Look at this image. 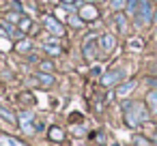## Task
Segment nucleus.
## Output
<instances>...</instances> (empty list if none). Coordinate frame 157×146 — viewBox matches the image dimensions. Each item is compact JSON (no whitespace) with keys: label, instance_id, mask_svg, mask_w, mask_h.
<instances>
[{"label":"nucleus","instance_id":"nucleus-1","mask_svg":"<svg viewBox=\"0 0 157 146\" xmlns=\"http://www.w3.org/2000/svg\"><path fill=\"white\" fill-rule=\"evenodd\" d=\"M123 114H125V125L127 127H140L142 122H146L148 120V112L140 105V103H131V101H127L125 105H123Z\"/></svg>","mask_w":157,"mask_h":146},{"label":"nucleus","instance_id":"nucleus-2","mask_svg":"<svg viewBox=\"0 0 157 146\" xmlns=\"http://www.w3.org/2000/svg\"><path fill=\"white\" fill-rule=\"evenodd\" d=\"M138 17H140V24H148V22H153V2H151V0H140Z\"/></svg>","mask_w":157,"mask_h":146},{"label":"nucleus","instance_id":"nucleus-3","mask_svg":"<svg viewBox=\"0 0 157 146\" xmlns=\"http://www.w3.org/2000/svg\"><path fill=\"white\" fill-rule=\"evenodd\" d=\"M82 54H84V58H88V60H95V58H97V39H95V37H88V39L82 43Z\"/></svg>","mask_w":157,"mask_h":146},{"label":"nucleus","instance_id":"nucleus-4","mask_svg":"<svg viewBox=\"0 0 157 146\" xmlns=\"http://www.w3.org/2000/svg\"><path fill=\"white\" fill-rule=\"evenodd\" d=\"M123 77H125V71H123V69H114V71H110L108 75L101 77V84H103V86H112V84H118Z\"/></svg>","mask_w":157,"mask_h":146},{"label":"nucleus","instance_id":"nucleus-5","mask_svg":"<svg viewBox=\"0 0 157 146\" xmlns=\"http://www.w3.org/2000/svg\"><path fill=\"white\" fill-rule=\"evenodd\" d=\"M45 28H48L52 35H56V37H63V35H65V28H63V26L58 24V20H56V17H52V15H48V17H45Z\"/></svg>","mask_w":157,"mask_h":146},{"label":"nucleus","instance_id":"nucleus-6","mask_svg":"<svg viewBox=\"0 0 157 146\" xmlns=\"http://www.w3.org/2000/svg\"><path fill=\"white\" fill-rule=\"evenodd\" d=\"M17 120H20V127H22L24 133H33V127H30V122H33V112H30V110H24V112L17 116Z\"/></svg>","mask_w":157,"mask_h":146},{"label":"nucleus","instance_id":"nucleus-7","mask_svg":"<svg viewBox=\"0 0 157 146\" xmlns=\"http://www.w3.org/2000/svg\"><path fill=\"white\" fill-rule=\"evenodd\" d=\"M80 15H82L84 22H95V20L99 17V11H97V7H93V5H84L82 11H80Z\"/></svg>","mask_w":157,"mask_h":146},{"label":"nucleus","instance_id":"nucleus-8","mask_svg":"<svg viewBox=\"0 0 157 146\" xmlns=\"http://www.w3.org/2000/svg\"><path fill=\"white\" fill-rule=\"evenodd\" d=\"M114 45H116V39H114L112 35H103V37L99 39V47H101L103 52H112Z\"/></svg>","mask_w":157,"mask_h":146},{"label":"nucleus","instance_id":"nucleus-9","mask_svg":"<svg viewBox=\"0 0 157 146\" xmlns=\"http://www.w3.org/2000/svg\"><path fill=\"white\" fill-rule=\"evenodd\" d=\"M133 88H136V80H127L125 84H118V86H116V95H118V97H127Z\"/></svg>","mask_w":157,"mask_h":146},{"label":"nucleus","instance_id":"nucleus-10","mask_svg":"<svg viewBox=\"0 0 157 146\" xmlns=\"http://www.w3.org/2000/svg\"><path fill=\"white\" fill-rule=\"evenodd\" d=\"M0 146H28V144H24L22 140H15V137H11V135L0 133Z\"/></svg>","mask_w":157,"mask_h":146},{"label":"nucleus","instance_id":"nucleus-11","mask_svg":"<svg viewBox=\"0 0 157 146\" xmlns=\"http://www.w3.org/2000/svg\"><path fill=\"white\" fill-rule=\"evenodd\" d=\"M48 135H50V140H52V142H63V140H65V131H63L60 127H56V125H54V127H50Z\"/></svg>","mask_w":157,"mask_h":146},{"label":"nucleus","instance_id":"nucleus-12","mask_svg":"<svg viewBox=\"0 0 157 146\" xmlns=\"http://www.w3.org/2000/svg\"><path fill=\"white\" fill-rule=\"evenodd\" d=\"M146 105H148V112L157 114V90H148V95H146Z\"/></svg>","mask_w":157,"mask_h":146},{"label":"nucleus","instance_id":"nucleus-13","mask_svg":"<svg viewBox=\"0 0 157 146\" xmlns=\"http://www.w3.org/2000/svg\"><path fill=\"white\" fill-rule=\"evenodd\" d=\"M114 22H116V26H118V30H121V32H127V20H125V15H123L121 11L114 15Z\"/></svg>","mask_w":157,"mask_h":146},{"label":"nucleus","instance_id":"nucleus-14","mask_svg":"<svg viewBox=\"0 0 157 146\" xmlns=\"http://www.w3.org/2000/svg\"><path fill=\"white\" fill-rule=\"evenodd\" d=\"M133 146H153V142L146 140L144 135H133Z\"/></svg>","mask_w":157,"mask_h":146},{"label":"nucleus","instance_id":"nucleus-15","mask_svg":"<svg viewBox=\"0 0 157 146\" xmlns=\"http://www.w3.org/2000/svg\"><path fill=\"white\" fill-rule=\"evenodd\" d=\"M0 116L7 118L9 122H15V120H17V118H15V114H13V112H9V110H7V107H2V105H0Z\"/></svg>","mask_w":157,"mask_h":146},{"label":"nucleus","instance_id":"nucleus-16","mask_svg":"<svg viewBox=\"0 0 157 146\" xmlns=\"http://www.w3.org/2000/svg\"><path fill=\"white\" fill-rule=\"evenodd\" d=\"M138 0H127V13L129 15H138Z\"/></svg>","mask_w":157,"mask_h":146},{"label":"nucleus","instance_id":"nucleus-17","mask_svg":"<svg viewBox=\"0 0 157 146\" xmlns=\"http://www.w3.org/2000/svg\"><path fill=\"white\" fill-rule=\"evenodd\" d=\"M17 28H20V32H28V30H30V20H28V17H22V20L17 22Z\"/></svg>","mask_w":157,"mask_h":146},{"label":"nucleus","instance_id":"nucleus-18","mask_svg":"<svg viewBox=\"0 0 157 146\" xmlns=\"http://www.w3.org/2000/svg\"><path fill=\"white\" fill-rule=\"evenodd\" d=\"M37 80H39L43 86H50V84H54V77H52V75H48V73H39V75H37Z\"/></svg>","mask_w":157,"mask_h":146},{"label":"nucleus","instance_id":"nucleus-19","mask_svg":"<svg viewBox=\"0 0 157 146\" xmlns=\"http://www.w3.org/2000/svg\"><path fill=\"white\" fill-rule=\"evenodd\" d=\"M43 47H45V52H48V54H52V56H56V54H60V47H58L56 43H52V45H50V43H45Z\"/></svg>","mask_w":157,"mask_h":146},{"label":"nucleus","instance_id":"nucleus-20","mask_svg":"<svg viewBox=\"0 0 157 146\" xmlns=\"http://www.w3.org/2000/svg\"><path fill=\"white\" fill-rule=\"evenodd\" d=\"M30 50V41L28 39H24L22 43H17V52H28Z\"/></svg>","mask_w":157,"mask_h":146},{"label":"nucleus","instance_id":"nucleus-21","mask_svg":"<svg viewBox=\"0 0 157 146\" xmlns=\"http://www.w3.org/2000/svg\"><path fill=\"white\" fill-rule=\"evenodd\" d=\"M69 24H71V26H73V28H80V26H82V24H84V22H82V20H80V17H75V15H71V17H69Z\"/></svg>","mask_w":157,"mask_h":146},{"label":"nucleus","instance_id":"nucleus-22","mask_svg":"<svg viewBox=\"0 0 157 146\" xmlns=\"http://www.w3.org/2000/svg\"><path fill=\"white\" fill-rule=\"evenodd\" d=\"M140 47H142V41L140 39H131L129 41V50H140Z\"/></svg>","mask_w":157,"mask_h":146},{"label":"nucleus","instance_id":"nucleus-23","mask_svg":"<svg viewBox=\"0 0 157 146\" xmlns=\"http://www.w3.org/2000/svg\"><path fill=\"white\" fill-rule=\"evenodd\" d=\"M52 69H54V65H52L50 60H43V62H41V71H52Z\"/></svg>","mask_w":157,"mask_h":146},{"label":"nucleus","instance_id":"nucleus-24","mask_svg":"<svg viewBox=\"0 0 157 146\" xmlns=\"http://www.w3.org/2000/svg\"><path fill=\"white\" fill-rule=\"evenodd\" d=\"M112 7H114L116 11H121V9H123V0H112Z\"/></svg>","mask_w":157,"mask_h":146},{"label":"nucleus","instance_id":"nucleus-25","mask_svg":"<svg viewBox=\"0 0 157 146\" xmlns=\"http://www.w3.org/2000/svg\"><path fill=\"white\" fill-rule=\"evenodd\" d=\"M7 20H9V22H20V15H17V13H9Z\"/></svg>","mask_w":157,"mask_h":146},{"label":"nucleus","instance_id":"nucleus-26","mask_svg":"<svg viewBox=\"0 0 157 146\" xmlns=\"http://www.w3.org/2000/svg\"><path fill=\"white\" fill-rule=\"evenodd\" d=\"M153 22H155V24H157V13H155V15H153Z\"/></svg>","mask_w":157,"mask_h":146},{"label":"nucleus","instance_id":"nucleus-27","mask_svg":"<svg viewBox=\"0 0 157 146\" xmlns=\"http://www.w3.org/2000/svg\"><path fill=\"white\" fill-rule=\"evenodd\" d=\"M155 142H157V133H155Z\"/></svg>","mask_w":157,"mask_h":146}]
</instances>
